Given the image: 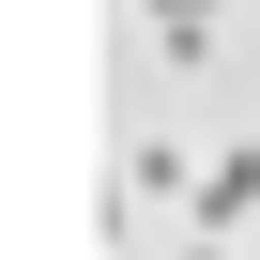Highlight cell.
<instances>
[{"label": "cell", "mask_w": 260, "mask_h": 260, "mask_svg": "<svg viewBox=\"0 0 260 260\" xmlns=\"http://www.w3.org/2000/svg\"><path fill=\"white\" fill-rule=\"evenodd\" d=\"M122 184H138V199H169V214H199V184H214V169H199L184 138H138V153H122Z\"/></svg>", "instance_id": "1"}, {"label": "cell", "mask_w": 260, "mask_h": 260, "mask_svg": "<svg viewBox=\"0 0 260 260\" xmlns=\"http://www.w3.org/2000/svg\"><path fill=\"white\" fill-rule=\"evenodd\" d=\"M214 16H230V0H153V31H169V61H199V46H214Z\"/></svg>", "instance_id": "3"}, {"label": "cell", "mask_w": 260, "mask_h": 260, "mask_svg": "<svg viewBox=\"0 0 260 260\" xmlns=\"http://www.w3.org/2000/svg\"><path fill=\"white\" fill-rule=\"evenodd\" d=\"M245 214H260V138H230V153H214V184H199V214H184V230H245Z\"/></svg>", "instance_id": "2"}]
</instances>
